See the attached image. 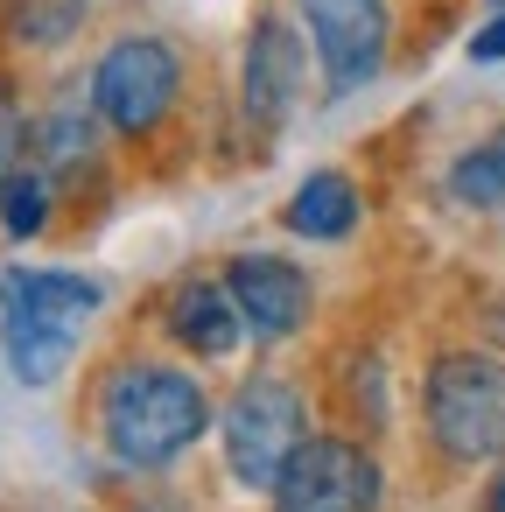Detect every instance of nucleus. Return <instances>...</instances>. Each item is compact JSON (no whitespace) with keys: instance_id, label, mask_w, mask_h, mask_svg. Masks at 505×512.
Here are the masks:
<instances>
[{"instance_id":"1","label":"nucleus","mask_w":505,"mask_h":512,"mask_svg":"<svg viewBox=\"0 0 505 512\" xmlns=\"http://www.w3.org/2000/svg\"><path fill=\"white\" fill-rule=\"evenodd\" d=\"M85 421L127 477H169L183 456H197L211 442L218 400L197 379V365H183L176 351L127 344L92 372Z\"/></svg>"},{"instance_id":"2","label":"nucleus","mask_w":505,"mask_h":512,"mask_svg":"<svg viewBox=\"0 0 505 512\" xmlns=\"http://www.w3.org/2000/svg\"><path fill=\"white\" fill-rule=\"evenodd\" d=\"M85 99L106 127V141L141 155L183 127V113L197 99V64L169 29H120L99 43V57L85 71Z\"/></svg>"},{"instance_id":"3","label":"nucleus","mask_w":505,"mask_h":512,"mask_svg":"<svg viewBox=\"0 0 505 512\" xmlns=\"http://www.w3.org/2000/svg\"><path fill=\"white\" fill-rule=\"evenodd\" d=\"M99 316H106V281L78 267H29V260L0 267V358L29 393L57 386L78 365Z\"/></svg>"},{"instance_id":"4","label":"nucleus","mask_w":505,"mask_h":512,"mask_svg":"<svg viewBox=\"0 0 505 512\" xmlns=\"http://www.w3.org/2000/svg\"><path fill=\"white\" fill-rule=\"evenodd\" d=\"M414 421L435 463L484 470L505 456V351L491 344H442L421 365Z\"/></svg>"},{"instance_id":"5","label":"nucleus","mask_w":505,"mask_h":512,"mask_svg":"<svg viewBox=\"0 0 505 512\" xmlns=\"http://www.w3.org/2000/svg\"><path fill=\"white\" fill-rule=\"evenodd\" d=\"M316 435V407H309V386L281 365H253L225 400H218V463L239 491L253 498H274L288 456Z\"/></svg>"},{"instance_id":"6","label":"nucleus","mask_w":505,"mask_h":512,"mask_svg":"<svg viewBox=\"0 0 505 512\" xmlns=\"http://www.w3.org/2000/svg\"><path fill=\"white\" fill-rule=\"evenodd\" d=\"M288 15L309 36L323 99H351L393 64V36H400L393 0H288Z\"/></svg>"},{"instance_id":"7","label":"nucleus","mask_w":505,"mask_h":512,"mask_svg":"<svg viewBox=\"0 0 505 512\" xmlns=\"http://www.w3.org/2000/svg\"><path fill=\"white\" fill-rule=\"evenodd\" d=\"M386 484L393 477H386V463H379V449L365 435L316 428L288 456L267 512H386Z\"/></svg>"},{"instance_id":"8","label":"nucleus","mask_w":505,"mask_h":512,"mask_svg":"<svg viewBox=\"0 0 505 512\" xmlns=\"http://www.w3.org/2000/svg\"><path fill=\"white\" fill-rule=\"evenodd\" d=\"M309 78H316V57H309V36L295 29V15L260 8L253 29H246V50H239V85H232V106H239L246 134L274 141L295 120V106L309 99Z\"/></svg>"},{"instance_id":"9","label":"nucleus","mask_w":505,"mask_h":512,"mask_svg":"<svg viewBox=\"0 0 505 512\" xmlns=\"http://www.w3.org/2000/svg\"><path fill=\"white\" fill-rule=\"evenodd\" d=\"M225 288H232V309L246 323V337L274 358L288 344H302L316 330V274L295 260V253H274V246H239L225 253Z\"/></svg>"},{"instance_id":"10","label":"nucleus","mask_w":505,"mask_h":512,"mask_svg":"<svg viewBox=\"0 0 505 512\" xmlns=\"http://www.w3.org/2000/svg\"><path fill=\"white\" fill-rule=\"evenodd\" d=\"M155 330H162V344H169L183 365H225V358L246 344V323H239V309H232V288H225V274H211V267H190V274H176V281L155 295Z\"/></svg>"},{"instance_id":"11","label":"nucleus","mask_w":505,"mask_h":512,"mask_svg":"<svg viewBox=\"0 0 505 512\" xmlns=\"http://www.w3.org/2000/svg\"><path fill=\"white\" fill-rule=\"evenodd\" d=\"M106 155H113V141H106L85 85H64L57 99H43L29 113V162L57 183V197H78L85 183H99L106 176Z\"/></svg>"},{"instance_id":"12","label":"nucleus","mask_w":505,"mask_h":512,"mask_svg":"<svg viewBox=\"0 0 505 512\" xmlns=\"http://www.w3.org/2000/svg\"><path fill=\"white\" fill-rule=\"evenodd\" d=\"M358 225H365V183L351 169H309L281 204V232L309 246H344Z\"/></svg>"},{"instance_id":"13","label":"nucleus","mask_w":505,"mask_h":512,"mask_svg":"<svg viewBox=\"0 0 505 512\" xmlns=\"http://www.w3.org/2000/svg\"><path fill=\"white\" fill-rule=\"evenodd\" d=\"M442 190H449V204L470 211V218H505V120L484 127L477 141H463V148L449 155Z\"/></svg>"},{"instance_id":"14","label":"nucleus","mask_w":505,"mask_h":512,"mask_svg":"<svg viewBox=\"0 0 505 512\" xmlns=\"http://www.w3.org/2000/svg\"><path fill=\"white\" fill-rule=\"evenodd\" d=\"M85 22H92V0H0V29L29 57L71 50L85 36Z\"/></svg>"},{"instance_id":"15","label":"nucleus","mask_w":505,"mask_h":512,"mask_svg":"<svg viewBox=\"0 0 505 512\" xmlns=\"http://www.w3.org/2000/svg\"><path fill=\"white\" fill-rule=\"evenodd\" d=\"M337 407H344V428L351 435H386V421H393V400H386V358L372 351V344H358V351H344L337 358Z\"/></svg>"},{"instance_id":"16","label":"nucleus","mask_w":505,"mask_h":512,"mask_svg":"<svg viewBox=\"0 0 505 512\" xmlns=\"http://www.w3.org/2000/svg\"><path fill=\"white\" fill-rule=\"evenodd\" d=\"M57 183L36 169V162H22L8 183H0V232H8L15 246H29V239H50L57 232Z\"/></svg>"},{"instance_id":"17","label":"nucleus","mask_w":505,"mask_h":512,"mask_svg":"<svg viewBox=\"0 0 505 512\" xmlns=\"http://www.w3.org/2000/svg\"><path fill=\"white\" fill-rule=\"evenodd\" d=\"M22 162H29V106H22V92L8 78H0V183H8Z\"/></svg>"},{"instance_id":"18","label":"nucleus","mask_w":505,"mask_h":512,"mask_svg":"<svg viewBox=\"0 0 505 512\" xmlns=\"http://www.w3.org/2000/svg\"><path fill=\"white\" fill-rule=\"evenodd\" d=\"M470 57H477V64H505V8L484 15V29L470 36Z\"/></svg>"},{"instance_id":"19","label":"nucleus","mask_w":505,"mask_h":512,"mask_svg":"<svg viewBox=\"0 0 505 512\" xmlns=\"http://www.w3.org/2000/svg\"><path fill=\"white\" fill-rule=\"evenodd\" d=\"M484 512H505V456L491 463V484H484Z\"/></svg>"}]
</instances>
